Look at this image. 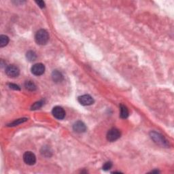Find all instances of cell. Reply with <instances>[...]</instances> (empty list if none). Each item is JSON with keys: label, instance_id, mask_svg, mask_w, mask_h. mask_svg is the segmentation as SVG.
Listing matches in <instances>:
<instances>
[{"label": "cell", "instance_id": "7a4b0ae2", "mask_svg": "<svg viewBox=\"0 0 174 174\" xmlns=\"http://www.w3.org/2000/svg\"><path fill=\"white\" fill-rule=\"evenodd\" d=\"M150 137L154 141L155 143L158 145H162V146L167 147L169 145V143L167 139L162 136L161 134L157 133V132L152 131L150 133Z\"/></svg>", "mask_w": 174, "mask_h": 174}, {"label": "cell", "instance_id": "4fadbf2b", "mask_svg": "<svg viewBox=\"0 0 174 174\" xmlns=\"http://www.w3.org/2000/svg\"><path fill=\"white\" fill-rule=\"evenodd\" d=\"M9 42V38L7 35H1L0 36V47L3 48L6 46V45Z\"/></svg>", "mask_w": 174, "mask_h": 174}, {"label": "cell", "instance_id": "ac0fdd59", "mask_svg": "<svg viewBox=\"0 0 174 174\" xmlns=\"http://www.w3.org/2000/svg\"><path fill=\"white\" fill-rule=\"evenodd\" d=\"M111 167H112V163L111 162H106L103 166V169L105 171H107V170L110 169Z\"/></svg>", "mask_w": 174, "mask_h": 174}, {"label": "cell", "instance_id": "8992f818", "mask_svg": "<svg viewBox=\"0 0 174 174\" xmlns=\"http://www.w3.org/2000/svg\"><path fill=\"white\" fill-rule=\"evenodd\" d=\"M79 103L82 105H90L94 103V99L89 94H84L78 97Z\"/></svg>", "mask_w": 174, "mask_h": 174}, {"label": "cell", "instance_id": "ba28073f", "mask_svg": "<svg viewBox=\"0 0 174 174\" xmlns=\"http://www.w3.org/2000/svg\"><path fill=\"white\" fill-rule=\"evenodd\" d=\"M45 71V67L41 63H36L31 67V72L35 75H42Z\"/></svg>", "mask_w": 174, "mask_h": 174}, {"label": "cell", "instance_id": "6da1fadb", "mask_svg": "<svg viewBox=\"0 0 174 174\" xmlns=\"http://www.w3.org/2000/svg\"><path fill=\"white\" fill-rule=\"evenodd\" d=\"M35 40L39 45L46 44L49 40L48 33L45 29L39 30L35 33Z\"/></svg>", "mask_w": 174, "mask_h": 174}, {"label": "cell", "instance_id": "277c9868", "mask_svg": "<svg viewBox=\"0 0 174 174\" xmlns=\"http://www.w3.org/2000/svg\"><path fill=\"white\" fill-rule=\"evenodd\" d=\"M5 73H6L7 76L10 77H16L19 75L20 70L17 66L14 65H10L5 68Z\"/></svg>", "mask_w": 174, "mask_h": 174}, {"label": "cell", "instance_id": "5b68a950", "mask_svg": "<svg viewBox=\"0 0 174 174\" xmlns=\"http://www.w3.org/2000/svg\"><path fill=\"white\" fill-rule=\"evenodd\" d=\"M23 160L26 164L33 165L36 162V157L33 152H26L23 155Z\"/></svg>", "mask_w": 174, "mask_h": 174}, {"label": "cell", "instance_id": "8fae6325", "mask_svg": "<svg viewBox=\"0 0 174 174\" xmlns=\"http://www.w3.org/2000/svg\"><path fill=\"white\" fill-rule=\"evenodd\" d=\"M120 116L121 118H126L128 116V110L125 105H120Z\"/></svg>", "mask_w": 174, "mask_h": 174}, {"label": "cell", "instance_id": "3957f363", "mask_svg": "<svg viewBox=\"0 0 174 174\" xmlns=\"http://www.w3.org/2000/svg\"><path fill=\"white\" fill-rule=\"evenodd\" d=\"M121 133L120 130L116 128H112L108 130L107 133V139L111 142L116 141L120 137Z\"/></svg>", "mask_w": 174, "mask_h": 174}, {"label": "cell", "instance_id": "9a60e30c", "mask_svg": "<svg viewBox=\"0 0 174 174\" xmlns=\"http://www.w3.org/2000/svg\"><path fill=\"white\" fill-rule=\"evenodd\" d=\"M27 120V118H20V119H18V120H15L14 121V122H12V123H10V124H9L8 126H16V125H18L19 124H21L22 123V122H25V121Z\"/></svg>", "mask_w": 174, "mask_h": 174}, {"label": "cell", "instance_id": "52a82bcc", "mask_svg": "<svg viewBox=\"0 0 174 174\" xmlns=\"http://www.w3.org/2000/svg\"><path fill=\"white\" fill-rule=\"evenodd\" d=\"M52 114L56 118L58 119V120H62L65 118V111L64 110L63 107L60 106H56L52 109Z\"/></svg>", "mask_w": 174, "mask_h": 174}, {"label": "cell", "instance_id": "ffe728a7", "mask_svg": "<svg viewBox=\"0 0 174 174\" xmlns=\"http://www.w3.org/2000/svg\"><path fill=\"white\" fill-rule=\"evenodd\" d=\"M35 3H36L38 5V6L41 7V8H43V7H44L45 6V3L43 2V1H36Z\"/></svg>", "mask_w": 174, "mask_h": 174}, {"label": "cell", "instance_id": "e0dca14e", "mask_svg": "<svg viewBox=\"0 0 174 174\" xmlns=\"http://www.w3.org/2000/svg\"><path fill=\"white\" fill-rule=\"evenodd\" d=\"M43 151H41V154L44 156H50L51 155V152L50 151V149L48 147H43L42 148Z\"/></svg>", "mask_w": 174, "mask_h": 174}, {"label": "cell", "instance_id": "2e32d148", "mask_svg": "<svg viewBox=\"0 0 174 174\" xmlns=\"http://www.w3.org/2000/svg\"><path fill=\"white\" fill-rule=\"evenodd\" d=\"M43 105V101H37L36 103H35L33 105L31 106V109L33 110H35V109H38L39 108H41L42 107V105Z\"/></svg>", "mask_w": 174, "mask_h": 174}, {"label": "cell", "instance_id": "5bb4252c", "mask_svg": "<svg viewBox=\"0 0 174 174\" xmlns=\"http://www.w3.org/2000/svg\"><path fill=\"white\" fill-rule=\"evenodd\" d=\"M26 57H27L28 60H29V61H34L37 58V55L35 52H33L32 50H29L26 54Z\"/></svg>", "mask_w": 174, "mask_h": 174}, {"label": "cell", "instance_id": "9c48e42d", "mask_svg": "<svg viewBox=\"0 0 174 174\" xmlns=\"http://www.w3.org/2000/svg\"><path fill=\"white\" fill-rule=\"evenodd\" d=\"M73 129L77 133H84V132L86 131V126L84 122H81V121H77L73 125Z\"/></svg>", "mask_w": 174, "mask_h": 174}, {"label": "cell", "instance_id": "d6986e66", "mask_svg": "<svg viewBox=\"0 0 174 174\" xmlns=\"http://www.w3.org/2000/svg\"><path fill=\"white\" fill-rule=\"evenodd\" d=\"M8 86L10 88H12V89H14V90H20V87L18 86V85H16L15 84H9Z\"/></svg>", "mask_w": 174, "mask_h": 174}, {"label": "cell", "instance_id": "30bf717a", "mask_svg": "<svg viewBox=\"0 0 174 174\" xmlns=\"http://www.w3.org/2000/svg\"><path fill=\"white\" fill-rule=\"evenodd\" d=\"M52 78L54 82H60L63 80V76L62 73L57 70L54 71L52 73Z\"/></svg>", "mask_w": 174, "mask_h": 174}, {"label": "cell", "instance_id": "7c38bea8", "mask_svg": "<svg viewBox=\"0 0 174 174\" xmlns=\"http://www.w3.org/2000/svg\"><path fill=\"white\" fill-rule=\"evenodd\" d=\"M26 89L30 90V91H34L36 90V85L34 84L32 81H27L24 84Z\"/></svg>", "mask_w": 174, "mask_h": 174}]
</instances>
